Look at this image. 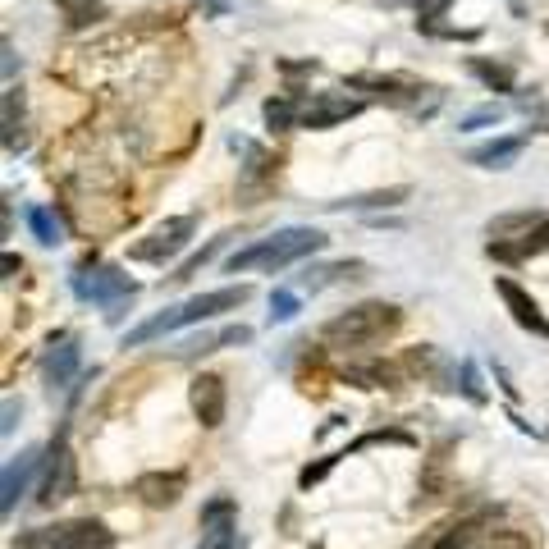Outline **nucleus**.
Returning <instances> with one entry per match:
<instances>
[{"label": "nucleus", "mask_w": 549, "mask_h": 549, "mask_svg": "<svg viewBox=\"0 0 549 549\" xmlns=\"http://www.w3.org/2000/svg\"><path fill=\"white\" fill-rule=\"evenodd\" d=\"M55 5L69 19V28H92L106 19V0H55Z\"/></svg>", "instance_id": "nucleus-29"}, {"label": "nucleus", "mask_w": 549, "mask_h": 549, "mask_svg": "<svg viewBox=\"0 0 549 549\" xmlns=\"http://www.w3.org/2000/svg\"><path fill=\"white\" fill-rule=\"evenodd\" d=\"M261 115H266V129L270 133L298 129V97H293V92H280V97H270L266 106H261Z\"/></svg>", "instance_id": "nucleus-28"}, {"label": "nucleus", "mask_w": 549, "mask_h": 549, "mask_svg": "<svg viewBox=\"0 0 549 549\" xmlns=\"http://www.w3.org/2000/svg\"><path fill=\"white\" fill-rule=\"evenodd\" d=\"M325 248V234L321 229H307V225H289L280 229V234L270 238H257L252 248H238L234 257L225 261L229 275H252V270H284L293 266V261L312 257V252Z\"/></svg>", "instance_id": "nucleus-2"}, {"label": "nucleus", "mask_w": 549, "mask_h": 549, "mask_svg": "<svg viewBox=\"0 0 549 549\" xmlns=\"http://www.w3.org/2000/svg\"><path fill=\"white\" fill-rule=\"evenodd\" d=\"M522 147H527V138H495V142H481V147L467 151V161L481 165V170H508V165L522 156Z\"/></svg>", "instance_id": "nucleus-20"}, {"label": "nucleus", "mask_w": 549, "mask_h": 549, "mask_svg": "<svg viewBox=\"0 0 549 549\" xmlns=\"http://www.w3.org/2000/svg\"><path fill=\"white\" fill-rule=\"evenodd\" d=\"M197 234V216H170L165 225H156L142 243H133L129 257L133 261H147V266H165V261H174L188 243H193Z\"/></svg>", "instance_id": "nucleus-6"}, {"label": "nucleus", "mask_w": 549, "mask_h": 549, "mask_svg": "<svg viewBox=\"0 0 549 549\" xmlns=\"http://www.w3.org/2000/svg\"><path fill=\"white\" fill-rule=\"evenodd\" d=\"M0 266H5V280H10V275H19V270H23V261L14 257V252H5V261H0Z\"/></svg>", "instance_id": "nucleus-39"}, {"label": "nucleus", "mask_w": 549, "mask_h": 549, "mask_svg": "<svg viewBox=\"0 0 549 549\" xmlns=\"http://www.w3.org/2000/svg\"><path fill=\"white\" fill-rule=\"evenodd\" d=\"M467 69H472V74L481 78L490 92H513V87H517L513 65H499V60H481V55H472V60H467Z\"/></svg>", "instance_id": "nucleus-27"}, {"label": "nucleus", "mask_w": 549, "mask_h": 549, "mask_svg": "<svg viewBox=\"0 0 549 549\" xmlns=\"http://www.w3.org/2000/svg\"><path fill=\"white\" fill-rule=\"evenodd\" d=\"M517 106H522V115L531 119V129L549 133V97H522Z\"/></svg>", "instance_id": "nucleus-35"}, {"label": "nucleus", "mask_w": 549, "mask_h": 549, "mask_svg": "<svg viewBox=\"0 0 549 549\" xmlns=\"http://www.w3.org/2000/svg\"><path fill=\"white\" fill-rule=\"evenodd\" d=\"M298 97V129H334L344 119L362 115V101L344 97V92H293Z\"/></svg>", "instance_id": "nucleus-8"}, {"label": "nucleus", "mask_w": 549, "mask_h": 549, "mask_svg": "<svg viewBox=\"0 0 549 549\" xmlns=\"http://www.w3.org/2000/svg\"><path fill=\"white\" fill-rule=\"evenodd\" d=\"M78 339H60L55 344L51 339V348H46V357H42V380H46V389H65L69 380H74V371H78Z\"/></svg>", "instance_id": "nucleus-17"}, {"label": "nucleus", "mask_w": 549, "mask_h": 549, "mask_svg": "<svg viewBox=\"0 0 549 549\" xmlns=\"http://www.w3.org/2000/svg\"><path fill=\"white\" fill-rule=\"evenodd\" d=\"M412 188H385V193H366V197H344V202H325L330 211H380V206H399L408 202Z\"/></svg>", "instance_id": "nucleus-26"}, {"label": "nucleus", "mask_w": 549, "mask_h": 549, "mask_svg": "<svg viewBox=\"0 0 549 549\" xmlns=\"http://www.w3.org/2000/svg\"><path fill=\"white\" fill-rule=\"evenodd\" d=\"M202 531L220 536V531H238V504L229 495H216L211 504H202Z\"/></svg>", "instance_id": "nucleus-25"}, {"label": "nucleus", "mask_w": 549, "mask_h": 549, "mask_svg": "<svg viewBox=\"0 0 549 549\" xmlns=\"http://www.w3.org/2000/svg\"><path fill=\"white\" fill-rule=\"evenodd\" d=\"M545 37H549V19H545Z\"/></svg>", "instance_id": "nucleus-42"}, {"label": "nucleus", "mask_w": 549, "mask_h": 549, "mask_svg": "<svg viewBox=\"0 0 549 549\" xmlns=\"http://www.w3.org/2000/svg\"><path fill=\"white\" fill-rule=\"evenodd\" d=\"M74 490H78V463L65 444V431H60L46 444V476H42V490H37V504L55 508V504H65V499H74Z\"/></svg>", "instance_id": "nucleus-7"}, {"label": "nucleus", "mask_w": 549, "mask_h": 549, "mask_svg": "<svg viewBox=\"0 0 549 549\" xmlns=\"http://www.w3.org/2000/svg\"><path fill=\"white\" fill-rule=\"evenodd\" d=\"M229 147L243 156V174H238V193L243 197H261L275 188V179H280V156H270L266 147H257V142L248 138H229Z\"/></svg>", "instance_id": "nucleus-9"}, {"label": "nucleus", "mask_w": 549, "mask_h": 549, "mask_svg": "<svg viewBox=\"0 0 549 549\" xmlns=\"http://www.w3.org/2000/svg\"><path fill=\"white\" fill-rule=\"evenodd\" d=\"M353 92H371L376 101L385 106H399V110H412V115H431L440 106V92L417 78H403V74H353L348 78Z\"/></svg>", "instance_id": "nucleus-4"}, {"label": "nucleus", "mask_w": 549, "mask_h": 549, "mask_svg": "<svg viewBox=\"0 0 549 549\" xmlns=\"http://www.w3.org/2000/svg\"><path fill=\"white\" fill-rule=\"evenodd\" d=\"M14 69H19V60H14V46L5 42V78H14Z\"/></svg>", "instance_id": "nucleus-40"}, {"label": "nucleus", "mask_w": 549, "mask_h": 549, "mask_svg": "<svg viewBox=\"0 0 549 549\" xmlns=\"http://www.w3.org/2000/svg\"><path fill=\"white\" fill-rule=\"evenodd\" d=\"M28 549H115V531L97 517H78V522H60V527H46L42 536L23 540Z\"/></svg>", "instance_id": "nucleus-5"}, {"label": "nucleus", "mask_w": 549, "mask_h": 549, "mask_svg": "<svg viewBox=\"0 0 549 549\" xmlns=\"http://www.w3.org/2000/svg\"><path fill=\"white\" fill-rule=\"evenodd\" d=\"M206 5V14H225L229 10V0H202Z\"/></svg>", "instance_id": "nucleus-41"}, {"label": "nucleus", "mask_w": 549, "mask_h": 549, "mask_svg": "<svg viewBox=\"0 0 549 549\" xmlns=\"http://www.w3.org/2000/svg\"><path fill=\"white\" fill-rule=\"evenodd\" d=\"M490 257L495 261H527V257H540V252H549V216L540 220L536 229H531L527 238H517V243H508V238H495V243H490Z\"/></svg>", "instance_id": "nucleus-19"}, {"label": "nucleus", "mask_w": 549, "mask_h": 549, "mask_svg": "<svg viewBox=\"0 0 549 549\" xmlns=\"http://www.w3.org/2000/svg\"><path fill=\"white\" fill-rule=\"evenodd\" d=\"M248 298H252V284H229V289L197 293V298L179 302V307H165L161 316H151V321H142L138 330H129L124 334V348H142V344H151V339H161V334L202 325V321H211V316H220V312H238Z\"/></svg>", "instance_id": "nucleus-1"}, {"label": "nucleus", "mask_w": 549, "mask_h": 549, "mask_svg": "<svg viewBox=\"0 0 549 549\" xmlns=\"http://www.w3.org/2000/svg\"><path fill=\"white\" fill-rule=\"evenodd\" d=\"M23 216H28V229H33V238H37V243H46V248H55V243L65 238V229H60L55 211H46V206H28Z\"/></svg>", "instance_id": "nucleus-30"}, {"label": "nucleus", "mask_w": 549, "mask_h": 549, "mask_svg": "<svg viewBox=\"0 0 549 549\" xmlns=\"http://www.w3.org/2000/svg\"><path fill=\"white\" fill-rule=\"evenodd\" d=\"M188 490V472H147L133 481V495L147 508H174Z\"/></svg>", "instance_id": "nucleus-15"}, {"label": "nucleus", "mask_w": 549, "mask_h": 549, "mask_svg": "<svg viewBox=\"0 0 549 549\" xmlns=\"http://www.w3.org/2000/svg\"><path fill=\"white\" fill-rule=\"evenodd\" d=\"M42 463H46L42 449H23V453H14L10 463H5V476H0V513H5V517L19 508L23 495H28V485H33V476H37V467H42Z\"/></svg>", "instance_id": "nucleus-12"}, {"label": "nucleus", "mask_w": 549, "mask_h": 549, "mask_svg": "<svg viewBox=\"0 0 549 549\" xmlns=\"http://www.w3.org/2000/svg\"><path fill=\"white\" fill-rule=\"evenodd\" d=\"M202 549H248V540L238 531H220V536H202Z\"/></svg>", "instance_id": "nucleus-37"}, {"label": "nucleus", "mask_w": 549, "mask_h": 549, "mask_svg": "<svg viewBox=\"0 0 549 549\" xmlns=\"http://www.w3.org/2000/svg\"><path fill=\"white\" fill-rule=\"evenodd\" d=\"M339 458H344V453H330V458H321V463H307L298 472V485H302V490H312L316 481H325V476L334 472V463H339Z\"/></svg>", "instance_id": "nucleus-36"}, {"label": "nucleus", "mask_w": 549, "mask_h": 549, "mask_svg": "<svg viewBox=\"0 0 549 549\" xmlns=\"http://www.w3.org/2000/svg\"><path fill=\"white\" fill-rule=\"evenodd\" d=\"M540 220H545V211H508V216H495L490 220V225H485V234L490 238H527L531 229L540 225Z\"/></svg>", "instance_id": "nucleus-24"}, {"label": "nucleus", "mask_w": 549, "mask_h": 549, "mask_svg": "<svg viewBox=\"0 0 549 549\" xmlns=\"http://www.w3.org/2000/svg\"><path fill=\"white\" fill-rule=\"evenodd\" d=\"M28 147V115H23V87H5V151Z\"/></svg>", "instance_id": "nucleus-23"}, {"label": "nucleus", "mask_w": 549, "mask_h": 549, "mask_svg": "<svg viewBox=\"0 0 549 549\" xmlns=\"http://www.w3.org/2000/svg\"><path fill=\"white\" fill-rule=\"evenodd\" d=\"M458 394H463L467 403H476V408H481V403H485L481 376H476V366H472V362H463V371H458Z\"/></svg>", "instance_id": "nucleus-34"}, {"label": "nucleus", "mask_w": 549, "mask_h": 549, "mask_svg": "<svg viewBox=\"0 0 549 549\" xmlns=\"http://www.w3.org/2000/svg\"><path fill=\"white\" fill-rule=\"evenodd\" d=\"M344 280H366V261H325V266L302 270V289L307 293H321V289L344 284Z\"/></svg>", "instance_id": "nucleus-18"}, {"label": "nucleus", "mask_w": 549, "mask_h": 549, "mask_svg": "<svg viewBox=\"0 0 549 549\" xmlns=\"http://www.w3.org/2000/svg\"><path fill=\"white\" fill-rule=\"evenodd\" d=\"M293 316H298V293H289V289L270 293V325H284V321H293Z\"/></svg>", "instance_id": "nucleus-33"}, {"label": "nucleus", "mask_w": 549, "mask_h": 549, "mask_svg": "<svg viewBox=\"0 0 549 549\" xmlns=\"http://www.w3.org/2000/svg\"><path fill=\"white\" fill-rule=\"evenodd\" d=\"M499 119H504V106H476V110H467L463 119H458V133H476V129H495Z\"/></svg>", "instance_id": "nucleus-31"}, {"label": "nucleus", "mask_w": 549, "mask_h": 549, "mask_svg": "<svg viewBox=\"0 0 549 549\" xmlns=\"http://www.w3.org/2000/svg\"><path fill=\"white\" fill-rule=\"evenodd\" d=\"M485 522H490V513H472V517H463V522H449V527H444L426 549H467V545H476V540L485 536Z\"/></svg>", "instance_id": "nucleus-21"}, {"label": "nucleus", "mask_w": 549, "mask_h": 549, "mask_svg": "<svg viewBox=\"0 0 549 549\" xmlns=\"http://www.w3.org/2000/svg\"><path fill=\"white\" fill-rule=\"evenodd\" d=\"M403 371H408V376L431 380L435 389H458V371H463V366H453L435 344H417V348L403 353Z\"/></svg>", "instance_id": "nucleus-13"}, {"label": "nucleus", "mask_w": 549, "mask_h": 549, "mask_svg": "<svg viewBox=\"0 0 549 549\" xmlns=\"http://www.w3.org/2000/svg\"><path fill=\"white\" fill-rule=\"evenodd\" d=\"M225 243H229V238H211V243H206V248H202V252H197V257H188V261H183V266H179V270H174L170 280H174V284H183V280H193L197 270H202V266H206V261L216 257V252H220V248H225Z\"/></svg>", "instance_id": "nucleus-32"}, {"label": "nucleus", "mask_w": 549, "mask_h": 549, "mask_svg": "<svg viewBox=\"0 0 549 549\" xmlns=\"http://www.w3.org/2000/svg\"><path fill=\"white\" fill-rule=\"evenodd\" d=\"M19 412H23V403L5 399V421H0V435H14V426H19Z\"/></svg>", "instance_id": "nucleus-38"}, {"label": "nucleus", "mask_w": 549, "mask_h": 549, "mask_svg": "<svg viewBox=\"0 0 549 549\" xmlns=\"http://www.w3.org/2000/svg\"><path fill=\"white\" fill-rule=\"evenodd\" d=\"M344 380H348V385H357V389H399L403 366H394V362H366V366H348V371H344Z\"/></svg>", "instance_id": "nucleus-22"}, {"label": "nucleus", "mask_w": 549, "mask_h": 549, "mask_svg": "<svg viewBox=\"0 0 549 549\" xmlns=\"http://www.w3.org/2000/svg\"><path fill=\"white\" fill-rule=\"evenodd\" d=\"M495 293L504 298V307H508V316H513L517 325L527 334H536V339H549V316L540 312V302L531 298L522 284H513L508 275H495Z\"/></svg>", "instance_id": "nucleus-11"}, {"label": "nucleus", "mask_w": 549, "mask_h": 549, "mask_svg": "<svg viewBox=\"0 0 549 549\" xmlns=\"http://www.w3.org/2000/svg\"><path fill=\"white\" fill-rule=\"evenodd\" d=\"M252 344V325H220V330H206V334H193L188 344L179 348L183 362H197L206 353H220V348H243Z\"/></svg>", "instance_id": "nucleus-16"}, {"label": "nucleus", "mask_w": 549, "mask_h": 549, "mask_svg": "<svg viewBox=\"0 0 549 549\" xmlns=\"http://www.w3.org/2000/svg\"><path fill=\"white\" fill-rule=\"evenodd\" d=\"M188 403H193V417L202 421V431H216L220 421H225V380L216 376V371H202V376H193V385H188Z\"/></svg>", "instance_id": "nucleus-14"}, {"label": "nucleus", "mask_w": 549, "mask_h": 549, "mask_svg": "<svg viewBox=\"0 0 549 549\" xmlns=\"http://www.w3.org/2000/svg\"><path fill=\"white\" fill-rule=\"evenodd\" d=\"M74 293L83 302H97V307H115V302L138 298V284L119 266H97L92 275H74Z\"/></svg>", "instance_id": "nucleus-10"}, {"label": "nucleus", "mask_w": 549, "mask_h": 549, "mask_svg": "<svg viewBox=\"0 0 549 549\" xmlns=\"http://www.w3.org/2000/svg\"><path fill=\"white\" fill-rule=\"evenodd\" d=\"M399 330H403V312L394 302H357V307H348L344 316H334L325 325L321 339L330 348H371V344H385L389 334Z\"/></svg>", "instance_id": "nucleus-3"}]
</instances>
